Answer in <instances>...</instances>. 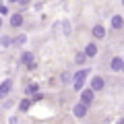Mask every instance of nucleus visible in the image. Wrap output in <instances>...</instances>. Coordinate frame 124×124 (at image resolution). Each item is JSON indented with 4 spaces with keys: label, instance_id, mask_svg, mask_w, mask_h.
Instances as JSON below:
<instances>
[{
    "label": "nucleus",
    "instance_id": "f257e3e1",
    "mask_svg": "<svg viewBox=\"0 0 124 124\" xmlns=\"http://www.w3.org/2000/svg\"><path fill=\"white\" fill-rule=\"evenodd\" d=\"M87 77H89V70H87V68L77 70L75 75H72V87H75L77 91H81V89H83V85H85V81H87Z\"/></svg>",
    "mask_w": 124,
    "mask_h": 124
},
{
    "label": "nucleus",
    "instance_id": "4be33fe9",
    "mask_svg": "<svg viewBox=\"0 0 124 124\" xmlns=\"http://www.w3.org/2000/svg\"><path fill=\"white\" fill-rule=\"evenodd\" d=\"M122 72H124V62H122Z\"/></svg>",
    "mask_w": 124,
    "mask_h": 124
},
{
    "label": "nucleus",
    "instance_id": "aec40b11",
    "mask_svg": "<svg viewBox=\"0 0 124 124\" xmlns=\"http://www.w3.org/2000/svg\"><path fill=\"white\" fill-rule=\"evenodd\" d=\"M8 2H10V4H15V2H19V0H8Z\"/></svg>",
    "mask_w": 124,
    "mask_h": 124
},
{
    "label": "nucleus",
    "instance_id": "0eeeda50",
    "mask_svg": "<svg viewBox=\"0 0 124 124\" xmlns=\"http://www.w3.org/2000/svg\"><path fill=\"white\" fill-rule=\"evenodd\" d=\"M122 62H124V58H120V56H114L110 60V68H112V72H120L122 70Z\"/></svg>",
    "mask_w": 124,
    "mask_h": 124
},
{
    "label": "nucleus",
    "instance_id": "9b49d317",
    "mask_svg": "<svg viewBox=\"0 0 124 124\" xmlns=\"http://www.w3.org/2000/svg\"><path fill=\"white\" fill-rule=\"evenodd\" d=\"M33 58H35V56H33V52H23L21 54V62H23V64H27V66H33Z\"/></svg>",
    "mask_w": 124,
    "mask_h": 124
},
{
    "label": "nucleus",
    "instance_id": "6e6552de",
    "mask_svg": "<svg viewBox=\"0 0 124 124\" xmlns=\"http://www.w3.org/2000/svg\"><path fill=\"white\" fill-rule=\"evenodd\" d=\"M83 52L87 54L89 60H91V58H95V56H97V44H93V41H91V44H87V48H85Z\"/></svg>",
    "mask_w": 124,
    "mask_h": 124
},
{
    "label": "nucleus",
    "instance_id": "f8f14e48",
    "mask_svg": "<svg viewBox=\"0 0 124 124\" xmlns=\"http://www.w3.org/2000/svg\"><path fill=\"white\" fill-rule=\"evenodd\" d=\"M87 60H89V58H87V54H85V52H77L75 54V62H77V64H85Z\"/></svg>",
    "mask_w": 124,
    "mask_h": 124
},
{
    "label": "nucleus",
    "instance_id": "39448f33",
    "mask_svg": "<svg viewBox=\"0 0 124 124\" xmlns=\"http://www.w3.org/2000/svg\"><path fill=\"white\" fill-rule=\"evenodd\" d=\"M87 112H89V106H85L83 101H79L75 108H72V114H75L77 118H85V116H87Z\"/></svg>",
    "mask_w": 124,
    "mask_h": 124
},
{
    "label": "nucleus",
    "instance_id": "412c9836",
    "mask_svg": "<svg viewBox=\"0 0 124 124\" xmlns=\"http://www.w3.org/2000/svg\"><path fill=\"white\" fill-rule=\"evenodd\" d=\"M0 27H2V17H0Z\"/></svg>",
    "mask_w": 124,
    "mask_h": 124
},
{
    "label": "nucleus",
    "instance_id": "9d476101",
    "mask_svg": "<svg viewBox=\"0 0 124 124\" xmlns=\"http://www.w3.org/2000/svg\"><path fill=\"white\" fill-rule=\"evenodd\" d=\"M23 25V15L21 13H13L10 15V27H21Z\"/></svg>",
    "mask_w": 124,
    "mask_h": 124
},
{
    "label": "nucleus",
    "instance_id": "2eb2a0df",
    "mask_svg": "<svg viewBox=\"0 0 124 124\" xmlns=\"http://www.w3.org/2000/svg\"><path fill=\"white\" fill-rule=\"evenodd\" d=\"M29 108H31V101H29V99H23V101L19 103V112H27Z\"/></svg>",
    "mask_w": 124,
    "mask_h": 124
},
{
    "label": "nucleus",
    "instance_id": "1a4fd4ad",
    "mask_svg": "<svg viewBox=\"0 0 124 124\" xmlns=\"http://www.w3.org/2000/svg\"><path fill=\"white\" fill-rule=\"evenodd\" d=\"M93 37H95V39H103V37H106V27L103 25H95L93 27Z\"/></svg>",
    "mask_w": 124,
    "mask_h": 124
},
{
    "label": "nucleus",
    "instance_id": "6ab92c4d",
    "mask_svg": "<svg viewBox=\"0 0 124 124\" xmlns=\"http://www.w3.org/2000/svg\"><path fill=\"white\" fill-rule=\"evenodd\" d=\"M19 4H21V6H27V4H29V0H19Z\"/></svg>",
    "mask_w": 124,
    "mask_h": 124
},
{
    "label": "nucleus",
    "instance_id": "a211bd4d",
    "mask_svg": "<svg viewBox=\"0 0 124 124\" xmlns=\"http://www.w3.org/2000/svg\"><path fill=\"white\" fill-rule=\"evenodd\" d=\"M10 10H8V6L6 4H0V15H8Z\"/></svg>",
    "mask_w": 124,
    "mask_h": 124
},
{
    "label": "nucleus",
    "instance_id": "20e7f679",
    "mask_svg": "<svg viewBox=\"0 0 124 124\" xmlns=\"http://www.w3.org/2000/svg\"><path fill=\"white\" fill-rule=\"evenodd\" d=\"M89 87H91L95 93H97V91H101V89L106 87V81H103V77H99V75H97V77H93V79H91V83H89Z\"/></svg>",
    "mask_w": 124,
    "mask_h": 124
},
{
    "label": "nucleus",
    "instance_id": "dca6fc26",
    "mask_svg": "<svg viewBox=\"0 0 124 124\" xmlns=\"http://www.w3.org/2000/svg\"><path fill=\"white\" fill-rule=\"evenodd\" d=\"M60 81H62V83H72V75H70V72H62Z\"/></svg>",
    "mask_w": 124,
    "mask_h": 124
},
{
    "label": "nucleus",
    "instance_id": "4468645a",
    "mask_svg": "<svg viewBox=\"0 0 124 124\" xmlns=\"http://www.w3.org/2000/svg\"><path fill=\"white\" fill-rule=\"evenodd\" d=\"M0 44L4 46V48H8V46H13V37L10 35H2L0 37Z\"/></svg>",
    "mask_w": 124,
    "mask_h": 124
},
{
    "label": "nucleus",
    "instance_id": "423d86ee",
    "mask_svg": "<svg viewBox=\"0 0 124 124\" xmlns=\"http://www.w3.org/2000/svg\"><path fill=\"white\" fill-rule=\"evenodd\" d=\"M110 27L114 31H120L124 27V17H120V15H114V17H112V21H110Z\"/></svg>",
    "mask_w": 124,
    "mask_h": 124
},
{
    "label": "nucleus",
    "instance_id": "5701e85b",
    "mask_svg": "<svg viewBox=\"0 0 124 124\" xmlns=\"http://www.w3.org/2000/svg\"><path fill=\"white\" fill-rule=\"evenodd\" d=\"M122 4H124V0H122Z\"/></svg>",
    "mask_w": 124,
    "mask_h": 124
},
{
    "label": "nucleus",
    "instance_id": "f3484780",
    "mask_svg": "<svg viewBox=\"0 0 124 124\" xmlns=\"http://www.w3.org/2000/svg\"><path fill=\"white\" fill-rule=\"evenodd\" d=\"M37 89H39V87H37V85H35V83H31V85H29V87H27V89H25V93H27V95H31V93H37Z\"/></svg>",
    "mask_w": 124,
    "mask_h": 124
},
{
    "label": "nucleus",
    "instance_id": "7ed1b4c3",
    "mask_svg": "<svg viewBox=\"0 0 124 124\" xmlns=\"http://www.w3.org/2000/svg\"><path fill=\"white\" fill-rule=\"evenodd\" d=\"M10 91H13V81L10 79L2 81V83H0V99H6L10 95Z\"/></svg>",
    "mask_w": 124,
    "mask_h": 124
},
{
    "label": "nucleus",
    "instance_id": "f03ea898",
    "mask_svg": "<svg viewBox=\"0 0 124 124\" xmlns=\"http://www.w3.org/2000/svg\"><path fill=\"white\" fill-rule=\"evenodd\" d=\"M79 93H81V101H83L85 106L91 108V106H93V99H95V91L89 87V89H81Z\"/></svg>",
    "mask_w": 124,
    "mask_h": 124
},
{
    "label": "nucleus",
    "instance_id": "ddd939ff",
    "mask_svg": "<svg viewBox=\"0 0 124 124\" xmlns=\"http://www.w3.org/2000/svg\"><path fill=\"white\" fill-rule=\"evenodd\" d=\"M25 41H27V35H23V33L17 35V37H13V46H23Z\"/></svg>",
    "mask_w": 124,
    "mask_h": 124
}]
</instances>
